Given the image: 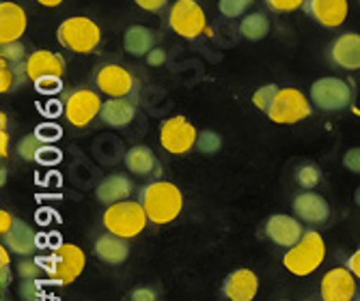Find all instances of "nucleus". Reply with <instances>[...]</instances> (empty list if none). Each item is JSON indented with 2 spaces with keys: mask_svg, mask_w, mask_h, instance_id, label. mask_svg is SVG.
<instances>
[{
  "mask_svg": "<svg viewBox=\"0 0 360 301\" xmlns=\"http://www.w3.org/2000/svg\"><path fill=\"white\" fill-rule=\"evenodd\" d=\"M266 235L276 246L289 250V248H293L302 239L304 230H302V222L298 218H291V215H285V213H276V215L268 218V222H266Z\"/></svg>",
  "mask_w": 360,
  "mask_h": 301,
  "instance_id": "nucleus-14",
  "label": "nucleus"
},
{
  "mask_svg": "<svg viewBox=\"0 0 360 301\" xmlns=\"http://www.w3.org/2000/svg\"><path fill=\"white\" fill-rule=\"evenodd\" d=\"M104 102L95 91L91 88H78L68 95L65 99V119L74 127H86L91 121H95L102 114Z\"/></svg>",
  "mask_w": 360,
  "mask_h": 301,
  "instance_id": "nucleus-10",
  "label": "nucleus"
},
{
  "mask_svg": "<svg viewBox=\"0 0 360 301\" xmlns=\"http://www.w3.org/2000/svg\"><path fill=\"white\" fill-rule=\"evenodd\" d=\"M321 181V170L315 163H302L296 170V183L304 189H315Z\"/></svg>",
  "mask_w": 360,
  "mask_h": 301,
  "instance_id": "nucleus-31",
  "label": "nucleus"
},
{
  "mask_svg": "<svg viewBox=\"0 0 360 301\" xmlns=\"http://www.w3.org/2000/svg\"><path fill=\"white\" fill-rule=\"evenodd\" d=\"M132 189H134V183L129 181L127 175H108L100 185H97L95 196L100 203L110 207L115 203H121V200H127Z\"/></svg>",
  "mask_w": 360,
  "mask_h": 301,
  "instance_id": "nucleus-22",
  "label": "nucleus"
},
{
  "mask_svg": "<svg viewBox=\"0 0 360 301\" xmlns=\"http://www.w3.org/2000/svg\"><path fill=\"white\" fill-rule=\"evenodd\" d=\"M354 198H356V203H358V205H360V187H358V189H356V196H354Z\"/></svg>",
  "mask_w": 360,
  "mask_h": 301,
  "instance_id": "nucleus-50",
  "label": "nucleus"
},
{
  "mask_svg": "<svg viewBox=\"0 0 360 301\" xmlns=\"http://www.w3.org/2000/svg\"><path fill=\"white\" fill-rule=\"evenodd\" d=\"M356 276L347 267H335L323 276L319 284V297L321 301H354L358 297Z\"/></svg>",
  "mask_w": 360,
  "mask_h": 301,
  "instance_id": "nucleus-12",
  "label": "nucleus"
},
{
  "mask_svg": "<svg viewBox=\"0 0 360 301\" xmlns=\"http://www.w3.org/2000/svg\"><path fill=\"white\" fill-rule=\"evenodd\" d=\"M291 209H293V215H296L300 222H307V224H323L330 218L328 200L319 194H315V192L298 194L296 198H293Z\"/></svg>",
  "mask_w": 360,
  "mask_h": 301,
  "instance_id": "nucleus-17",
  "label": "nucleus"
},
{
  "mask_svg": "<svg viewBox=\"0 0 360 301\" xmlns=\"http://www.w3.org/2000/svg\"><path fill=\"white\" fill-rule=\"evenodd\" d=\"M309 18H313L323 28H337L345 22L349 13L347 0H307L304 7Z\"/></svg>",
  "mask_w": 360,
  "mask_h": 301,
  "instance_id": "nucleus-16",
  "label": "nucleus"
},
{
  "mask_svg": "<svg viewBox=\"0 0 360 301\" xmlns=\"http://www.w3.org/2000/svg\"><path fill=\"white\" fill-rule=\"evenodd\" d=\"M35 133H37V138H39L44 145L56 142V140L63 136V131H60V127H58L56 123H44V125H39V127L35 129Z\"/></svg>",
  "mask_w": 360,
  "mask_h": 301,
  "instance_id": "nucleus-37",
  "label": "nucleus"
},
{
  "mask_svg": "<svg viewBox=\"0 0 360 301\" xmlns=\"http://www.w3.org/2000/svg\"><path fill=\"white\" fill-rule=\"evenodd\" d=\"M169 26L181 39L194 41L207 30V15L196 0H175L169 11Z\"/></svg>",
  "mask_w": 360,
  "mask_h": 301,
  "instance_id": "nucleus-5",
  "label": "nucleus"
},
{
  "mask_svg": "<svg viewBox=\"0 0 360 301\" xmlns=\"http://www.w3.org/2000/svg\"><path fill=\"white\" fill-rule=\"evenodd\" d=\"M343 166L349 173L360 175V147H354L343 155Z\"/></svg>",
  "mask_w": 360,
  "mask_h": 301,
  "instance_id": "nucleus-38",
  "label": "nucleus"
},
{
  "mask_svg": "<svg viewBox=\"0 0 360 301\" xmlns=\"http://www.w3.org/2000/svg\"><path fill=\"white\" fill-rule=\"evenodd\" d=\"M18 293H20L22 301H39L44 295V286L39 280H22Z\"/></svg>",
  "mask_w": 360,
  "mask_h": 301,
  "instance_id": "nucleus-35",
  "label": "nucleus"
},
{
  "mask_svg": "<svg viewBox=\"0 0 360 301\" xmlns=\"http://www.w3.org/2000/svg\"><path fill=\"white\" fill-rule=\"evenodd\" d=\"M46 274H48V269H46V265L41 262V258L22 256V260L18 262V276L22 280H39Z\"/></svg>",
  "mask_w": 360,
  "mask_h": 301,
  "instance_id": "nucleus-29",
  "label": "nucleus"
},
{
  "mask_svg": "<svg viewBox=\"0 0 360 301\" xmlns=\"http://www.w3.org/2000/svg\"><path fill=\"white\" fill-rule=\"evenodd\" d=\"M0 129H7V114H0Z\"/></svg>",
  "mask_w": 360,
  "mask_h": 301,
  "instance_id": "nucleus-48",
  "label": "nucleus"
},
{
  "mask_svg": "<svg viewBox=\"0 0 360 301\" xmlns=\"http://www.w3.org/2000/svg\"><path fill=\"white\" fill-rule=\"evenodd\" d=\"M0 58H5L13 65L26 62V48L22 46V41H11V44H0Z\"/></svg>",
  "mask_w": 360,
  "mask_h": 301,
  "instance_id": "nucleus-34",
  "label": "nucleus"
},
{
  "mask_svg": "<svg viewBox=\"0 0 360 301\" xmlns=\"http://www.w3.org/2000/svg\"><path fill=\"white\" fill-rule=\"evenodd\" d=\"M93 252L104 265L117 267V265H123L129 258V243H127V239H123L119 235H112V232L106 230L104 235L97 237V241L93 246Z\"/></svg>",
  "mask_w": 360,
  "mask_h": 301,
  "instance_id": "nucleus-20",
  "label": "nucleus"
},
{
  "mask_svg": "<svg viewBox=\"0 0 360 301\" xmlns=\"http://www.w3.org/2000/svg\"><path fill=\"white\" fill-rule=\"evenodd\" d=\"M95 86H97V91L108 97H129L136 91V80L125 67L108 62L97 69Z\"/></svg>",
  "mask_w": 360,
  "mask_h": 301,
  "instance_id": "nucleus-11",
  "label": "nucleus"
},
{
  "mask_svg": "<svg viewBox=\"0 0 360 301\" xmlns=\"http://www.w3.org/2000/svg\"><path fill=\"white\" fill-rule=\"evenodd\" d=\"M123 163H125V168L136 177H147V175H153V170H158L155 155L145 145H136L129 149L123 157Z\"/></svg>",
  "mask_w": 360,
  "mask_h": 301,
  "instance_id": "nucleus-25",
  "label": "nucleus"
},
{
  "mask_svg": "<svg viewBox=\"0 0 360 301\" xmlns=\"http://www.w3.org/2000/svg\"><path fill=\"white\" fill-rule=\"evenodd\" d=\"M313 114V102L302 95V91L293 86H281L272 108L268 110V119L276 125H293L309 119Z\"/></svg>",
  "mask_w": 360,
  "mask_h": 301,
  "instance_id": "nucleus-6",
  "label": "nucleus"
},
{
  "mask_svg": "<svg viewBox=\"0 0 360 301\" xmlns=\"http://www.w3.org/2000/svg\"><path fill=\"white\" fill-rule=\"evenodd\" d=\"M158 295L151 286H139L129 293V301H155Z\"/></svg>",
  "mask_w": 360,
  "mask_h": 301,
  "instance_id": "nucleus-40",
  "label": "nucleus"
},
{
  "mask_svg": "<svg viewBox=\"0 0 360 301\" xmlns=\"http://www.w3.org/2000/svg\"><path fill=\"white\" fill-rule=\"evenodd\" d=\"M123 48L127 54H132V56H147L155 48V35L147 26L134 24L125 30Z\"/></svg>",
  "mask_w": 360,
  "mask_h": 301,
  "instance_id": "nucleus-24",
  "label": "nucleus"
},
{
  "mask_svg": "<svg viewBox=\"0 0 360 301\" xmlns=\"http://www.w3.org/2000/svg\"><path fill=\"white\" fill-rule=\"evenodd\" d=\"M268 32H270V20L266 13H261V11L248 13L240 22V35L246 41H261V39L268 37Z\"/></svg>",
  "mask_w": 360,
  "mask_h": 301,
  "instance_id": "nucleus-26",
  "label": "nucleus"
},
{
  "mask_svg": "<svg viewBox=\"0 0 360 301\" xmlns=\"http://www.w3.org/2000/svg\"><path fill=\"white\" fill-rule=\"evenodd\" d=\"M37 3H39V5H44V7H50V9H52V7H58V5L63 3V0H37Z\"/></svg>",
  "mask_w": 360,
  "mask_h": 301,
  "instance_id": "nucleus-47",
  "label": "nucleus"
},
{
  "mask_svg": "<svg viewBox=\"0 0 360 301\" xmlns=\"http://www.w3.org/2000/svg\"><path fill=\"white\" fill-rule=\"evenodd\" d=\"M60 159V151L52 149V147H44L37 155V161L39 163H56Z\"/></svg>",
  "mask_w": 360,
  "mask_h": 301,
  "instance_id": "nucleus-42",
  "label": "nucleus"
},
{
  "mask_svg": "<svg viewBox=\"0 0 360 301\" xmlns=\"http://www.w3.org/2000/svg\"><path fill=\"white\" fill-rule=\"evenodd\" d=\"M328 58L339 69L358 72L360 69V35L358 32H343V35H339L328 48Z\"/></svg>",
  "mask_w": 360,
  "mask_h": 301,
  "instance_id": "nucleus-15",
  "label": "nucleus"
},
{
  "mask_svg": "<svg viewBox=\"0 0 360 301\" xmlns=\"http://www.w3.org/2000/svg\"><path fill=\"white\" fill-rule=\"evenodd\" d=\"M147 211L145 207L141 205V200H121V203H115L110 205L104 215H102V224L108 232L112 235H119L123 239H134L139 237L141 232L147 228Z\"/></svg>",
  "mask_w": 360,
  "mask_h": 301,
  "instance_id": "nucleus-3",
  "label": "nucleus"
},
{
  "mask_svg": "<svg viewBox=\"0 0 360 301\" xmlns=\"http://www.w3.org/2000/svg\"><path fill=\"white\" fill-rule=\"evenodd\" d=\"M26 76L35 84L44 78H63L65 76V58L50 50H35L26 58Z\"/></svg>",
  "mask_w": 360,
  "mask_h": 301,
  "instance_id": "nucleus-13",
  "label": "nucleus"
},
{
  "mask_svg": "<svg viewBox=\"0 0 360 301\" xmlns=\"http://www.w3.org/2000/svg\"><path fill=\"white\" fill-rule=\"evenodd\" d=\"M354 301H360V295H358V297H356V299H354Z\"/></svg>",
  "mask_w": 360,
  "mask_h": 301,
  "instance_id": "nucleus-51",
  "label": "nucleus"
},
{
  "mask_svg": "<svg viewBox=\"0 0 360 301\" xmlns=\"http://www.w3.org/2000/svg\"><path fill=\"white\" fill-rule=\"evenodd\" d=\"M102 121L108 127H125L134 121L136 106L127 97H108V102L102 106Z\"/></svg>",
  "mask_w": 360,
  "mask_h": 301,
  "instance_id": "nucleus-23",
  "label": "nucleus"
},
{
  "mask_svg": "<svg viewBox=\"0 0 360 301\" xmlns=\"http://www.w3.org/2000/svg\"><path fill=\"white\" fill-rule=\"evenodd\" d=\"M86 267L84 252L74 243H60L50 254V276L56 284H72L76 282Z\"/></svg>",
  "mask_w": 360,
  "mask_h": 301,
  "instance_id": "nucleus-9",
  "label": "nucleus"
},
{
  "mask_svg": "<svg viewBox=\"0 0 360 301\" xmlns=\"http://www.w3.org/2000/svg\"><path fill=\"white\" fill-rule=\"evenodd\" d=\"M35 88L39 93H48V95L58 93L63 88V78H44V80L35 82Z\"/></svg>",
  "mask_w": 360,
  "mask_h": 301,
  "instance_id": "nucleus-39",
  "label": "nucleus"
},
{
  "mask_svg": "<svg viewBox=\"0 0 360 301\" xmlns=\"http://www.w3.org/2000/svg\"><path fill=\"white\" fill-rule=\"evenodd\" d=\"M165 60H167V54H165V50H158V48H153V50L147 54V62H149L151 67H160V65H165Z\"/></svg>",
  "mask_w": 360,
  "mask_h": 301,
  "instance_id": "nucleus-45",
  "label": "nucleus"
},
{
  "mask_svg": "<svg viewBox=\"0 0 360 301\" xmlns=\"http://www.w3.org/2000/svg\"><path fill=\"white\" fill-rule=\"evenodd\" d=\"M345 267H347V269H349V272H352V274H354V276L360 280V248H358V250H356V252H354V254L347 258Z\"/></svg>",
  "mask_w": 360,
  "mask_h": 301,
  "instance_id": "nucleus-44",
  "label": "nucleus"
},
{
  "mask_svg": "<svg viewBox=\"0 0 360 301\" xmlns=\"http://www.w3.org/2000/svg\"><path fill=\"white\" fill-rule=\"evenodd\" d=\"M134 3L143 9V11H149V13H158L162 11L167 5H169V0H134Z\"/></svg>",
  "mask_w": 360,
  "mask_h": 301,
  "instance_id": "nucleus-41",
  "label": "nucleus"
},
{
  "mask_svg": "<svg viewBox=\"0 0 360 301\" xmlns=\"http://www.w3.org/2000/svg\"><path fill=\"white\" fill-rule=\"evenodd\" d=\"M56 39L65 50L74 54H91L102 41V30L91 18L76 15L60 22L56 28Z\"/></svg>",
  "mask_w": 360,
  "mask_h": 301,
  "instance_id": "nucleus-4",
  "label": "nucleus"
},
{
  "mask_svg": "<svg viewBox=\"0 0 360 301\" xmlns=\"http://www.w3.org/2000/svg\"><path fill=\"white\" fill-rule=\"evenodd\" d=\"M199 131L186 116H171L160 127V145L171 155H188L196 147Z\"/></svg>",
  "mask_w": 360,
  "mask_h": 301,
  "instance_id": "nucleus-8",
  "label": "nucleus"
},
{
  "mask_svg": "<svg viewBox=\"0 0 360 301\" xmlns=\"http://www.w3.org/2000/svg\"><path fill=\"white\" fill-rule=\"evenodd\" d=\"M9 155V133L7 129H0V157Z\"/></svg>",
  "mask_w": 360,
  "mask_h": 301,
  "instance_id": "nucleus-46",
  "label": "nucleus"
},
{
  "mask_svg": "<svg viewBox=\"0 0 360 301\" xmlns=\"http://www.w3.org/2000/svg\"><path fill=\"white\" fill-rule=\"evenodd\" d=\"M18 218H13L9 211H0V235H7V232L13 228Z\"/></svg>",
  "mask_w": 360,
  "mask_h": 301,
  "instance_id": "nucleus-43",
  "label": "nucleus"
},
{
  "mask_svg": "<svg viewBox=\"0 0 360 301\" xmlns=\"http://www.w3.org/2000/svg\"><path fill=\"white\" fill-rule=\"evenodd\" d=\"M259 293V278L250 269H236L222 282V295L229 301H252Z\"/></svg>",
  "mask_w": 360,
  "mask_h": 301,
  "instance_id": "nucleus-19",
  "label": "nucleus"
},
{
  "mask_svg": "<svg viewBox=\"0 0 360 301\" xmlns=\"http://www.w3.org/2000/svg\"><path fill=\"white\" fill-rule=\"evenodd\" d=\"M307 301H313V299H307Z\"/></svg>",
  "mask_w": 360,
  "mask_h": 301,
  "instance_id": "nucleus-52",
  "label": "nucleus"
},
{
  "mask_svg": "<svg viewBox=\"0 0 360 301\" xmlns=\"http://www.w3.org/2000/svg\"><path fill=\"white\" fill-rule=\"evenodd\" d=\"M26 65L20 62V65H13L9 60H0V93L7 95L11 91H15L24 80H26Z\"/></svg>",
  "mask_w": 360,
  "mask_h": 301,
  "instance_id": "nucleus-27",
  "label": "nucleus"
},
{
  "mask_svg": "<svg viewBox=\"0 0 360 301\" xmlns=\"http://www.w3.org/2000/svg\"><path fill=\"white\" fill-rule=\"evenodd\" d=\"M3 246H7L18 256H30L39 248V241H37L35 230H32L26 222L15 220L13 228L7 232V235H3Z\"/></svg>",
  "mask_w": 360,
  "mask_h": 301,
  "instance_id": "nucleus-21",
  "label": "nucleus"
},
{
  "mask_svg": "<svg viewBox=\"0 0 360 301\" xmlns=\"http://www.w3.org/2000/svg\"><path fill=\"white\" fill-rule=\"evenodd\" d=\"M311 102L323 112L345 110L352 104V86L337 76L319 78L311 86Z\"/></svg>",
  "mask_w": 360,
  "mask_h": 301,
  "instance_id": "nucleus-7",
  "label": "nucleus"
},
{
  "mask_svg": "<svg viewBox=\"0 0 360 301\" xmlns=\"http://www.w3.org/2000/svg\"><path fill=\"white\" fill-rule=\"evenodd\" d=\"M28 18L26 11L13 3V0H3L0 3V44L20 41L26 32Z\"/></svg>",
  "mask_w": 360,
  "mask_h": 301,
  "instance_id": "nucleus-18",
  "label": "nucleus"
},
{
  "mask_svg": "<svg viewBox=\"0 0 360 301\" xmlns=\"http://www.w3.org/2000/svg\"><path fill=\"white\" fill-rule=\"evenodd\" d=\"M255 0H218V9L224 18H242Z\"/></svg>",
  "mask_w": 360,
  "mask_h": 301,
  "instance_id": "nucleus-33",
  "label": "nucleus"
},
{
  "mask_svg": "<svg viewBox=\"0 0 360 301\" xmlns=\"http://www.w3.org/2000/svg\"><path fill=\"white\" fill-rule=\"evenodd\" d=\"M222 147V140H220V133L212 131V129H205L199 133V138H196V149H199L203 155H214L216 151H220Z\"/></svg>",
  "mask_w": 360,
  "mask_h": 301,
  "instance_id": "nucleus-32",
  "label": "nucleus"
},
{
  "mask_svg": "<svg viewBox=\"0 0 360 301\" xmlns=\"http://www.w3.org/2000/svg\"><path fill=\"white\" fill-rule=\"evenodd\" d=\"M307 0H266V5L274 11V13H291L304 7Z\"/></svg>",
  "mask_w": 360,
  "mask_h": 301,
  "instance_id": "nucleus-36",
  "label": "nucleus"
},
{
  "mask_svg": "<svg viewBox=\"0 0 360 301\" xmlns=\"http://www.w3.org/2000/svg\"><path fill=\"white\" fill-rule=\"evenodd\" d=\"M326 258V243L323 237L315 230H309L302 235V239L289 248L283 256V267L291 274V276H298V278H307L313 272L319 269V265Z\"/></svg>",
  "mask_w": 360,
  "mask_h": 301,
  "instance_id": "nucleus-2",
  "label": "nucleus"
},
{
  "mask_svg": "<svg viewBox=\"0 0 360 301\" xmlns=\"http://www.w3.org/2000/svg\"><path fill=\"white\" fill-rule=\"evenodd\" d=\"M0 173H3V175H0V181L5 183V179H7V170H5V168H0Z\"/></svg>",
  "mask_w": 360,
  "mask_h": 301,
  "instance_id": "nucleus-49",
  "label": "nucleus"
},
{
  "mask_svg": "<svg viewBox=\"0 0 360 301\" xmlns=\"http://www.w3.org/2000/svg\"><path fill=\"white\" fill-rule=\"evenodd\" d=\"M278 88H281V86H276V84H266V86L257 88V91L252 93V104H255V108L268 114V110L272 108L274 99H276V95H278Z\"/></svg>",
  "mask_w": 360,
  "mask_h": 301,
  "instance_id": "nucleus-30",
  "label": "nucleus"
},
{
  "mask_svg": "<svg viewBox=\"0 0 360 301\" xmlns=\"http://www.w3.org/2000/svg\"><path fill=\"white\" fill-rule=\"evenodd\" d=\"M141 205L155 226L175 222L184 211V194L171 181H153L141 189Z\"/></svg>",
  "mask_w": 360,
  "mask_h": 301,
  "instance_id": "nucleus-1",
  "label": "nucleus"
},
{
  "mask_svg": "<svg viewBox=\"0 0 360 301\" xmlns=\"http://www.w3.org/2000/svg\"><path fill=\"white\" fill-rule=\"evenodd\" d=\"M44 147H46V145L37 138V133L32 131V133H26L24 138H20L15 151H18V155H20L22 159H26V161H37V155H39V151H41Z\"/></svg>",
  "mask_w": 360,
  "mask_h": 301,
  "instance_id": "nucleus-28",
  "label": "nucleus"
}]
</instances>
